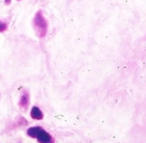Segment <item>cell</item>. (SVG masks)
<instances>
[{
  "label": "cell",
  "instance_id": "cell-1",
  "mask_svg": "<svg viewBox=\"0 0 146 143\" xmlns=\"http://www.w3.org/2000/svg\"><path fill=\"white\" fill-rule=\"evenodd\" d=\"M33 26L34 29L36 31L37 35L40 38H43L47 35L48 32V22L45 19L43 12L41 10H39L34 16V20H33Z\"/></svg>",
  "mask_w": 146,
  "mask_h": 143
},
{
  "label": "cell",
  "instance_id": "cell-2",
  "mask_svg": "<svg viewBox=\"0 0 146 143\" xmlns=\"http://www.w3.org/2000/svg\"><path fill=\"white\" fill-rule=\"evenodd\" d=\"M27 134L30 137L37 138L40 143H49L52 140V137H51L50 134H49L46 130L43 129V128L39 127V126L30 127L29 129L27 130Z\"/></svg>",
  "mask_w": 146,
  "mask_h": 143
},
{
  "label": "cell",
  "instance_id": "cell-3",
  "mask_svg": "<svg viewBox=\"0 0 146 143\" xmlns=\"http://www.w3.org/2000/svg\"><path fill=\"white\" fill-rule=\"evenodd\" d=\"M29 103H30V95L28 93V91H25L23 95H21V99L19 101V105L20 107L22 108H27L29 107Z\"/></svg>",
  "mask_w": 146,
  "mask_h": 143
},
{
  "label": "cell",
  "instance_id": "cell-4",
  "mask_svg": "<svg viewBox=\"0 0 146 143\" xmlns=\"http://www.w3.org/2000/svg\"><path fill=\"white\" fill-rule=\"evenodd\" d=\"M31 117L34 118V119H37V120H41L43 119V112L42 110L40 109L39 107H33L32 109H31V113H30Z\"/></svg>",
  "mask_w": 146,
  "mask_h": 143
},
{
  "label": "cell",
  "instance_id": "cell-5",
  "mask_svg": "<svg viewBox=\"0 0 146 143\" xmlns=\"http://www.w3.org/2000/svg\"><path fill=\"white\" fill-rule=\"evenodd\" d=\"M7 28H8V24L6 22L2 21V20H0V33L5 32L7 30Z\"/></svg>",
  "mask_w": 146,
  "mask_h": 143
},
{
  "label": "cell",
  "instance_id": "cell-6",
  "mask_svg": "<svg viewBox=\"0 0 146 143\" xmlns=\"http://www.w3.org/2000/svg\"><path fill=\"white\" fill-rule=\"evenodd\" d=\"M11 3V0H5V4L6 5H8V4Z\"/></svg>",
  "mask_w": 146,
  "mask_h": 143
}]
</instances>
